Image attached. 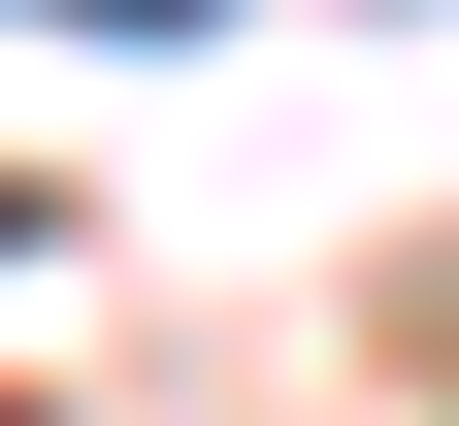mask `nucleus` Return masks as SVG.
Instances as JSON below:
<instances>
[{"label":"nucleus","mask_w":459,"mask_h":426,"mask_svg":"<svg viewBox=\"0 0 459 426\" xmlns=\"http://www.w3.org/2000/svg\"><path fill=\"white\" fill-rule=\"evenodd\" d=\"M0 230H33V197H0Z\"/></svg>","instance_id":"obj_1"}]
</instances>
